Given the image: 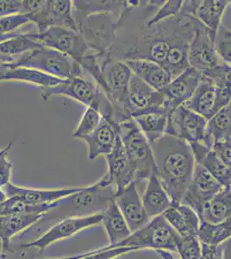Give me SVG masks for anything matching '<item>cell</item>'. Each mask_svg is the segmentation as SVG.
Returning a JSON list of instances; mask_svg holds the SVG:
<instances>
[{
    "instance_id": "cell-1",
    "label": "cell",
    "mask_w": 231,
    "mask_h": 259,
    "mask_svg": "<svg viewBox=\"0 0 231 259\" xmlns=\"http://www.w3.org/2000/svg\"><path fill=\"white\" fill-rule=\"evenodd\" d=\"M151 147L156 177L172 204L181 203L196 164L192 148L188 143L168 134L162 136Z\"/></svg>"
},
{
    "instance_id": "cell-2",
    "label": "cell",
    "mask_w": 231,
    "mask_h": 259,
    "mask_svg": "<svg viewBox=\"0 0 231 259\" xmlns=\"http://www.w3.org/2000/svg\"><path fill=\"white\" fill-rule=\"evenodd\" d=\"M117 194L116 187L107 183L104 177L97 183L84 187L76 193L60 199L52 204L48 212L32 227L20 234L25 236L43 234L50 227L65 219L85 217L103 213Z\"/></svg>"
},
{
    "instance_id": "cell-3",
    "label": "cell",
    "mask_w": 231,
    "mask_h": 259,
    "mask_svg": "<svg viewBox=\"0 0 231 259\" xmlns=\"http://www.w3.org/2000/svg\"><path fill=\"white\" fill-rule=\"evenodd\" d=\"M199 21L178 14L150 28L143 25V31L127 50L123 62L149 60L162 65L172 45L180 40H192Z\"/></svg>"
},
{
    "instance_id": "cell-4",
    "label": "cell",
    "mask_w": 231,
    "mask_h": 259,
    "mask_svg": "<svg viewBox=\"0 0 231 259\" xmlns=\"http://www.w3.org/2000/svg\"><path fill=\"white\" fill-rule=\"evenodd\" d=\"M60 95L71 98L86 107L97 110L103 118L111 122L113 108L111 102L91 77H72L56 87L41 89V98L45 101Z\"/></svg>"
},
{
    "instance_id": "cell-5",
    "label": "cell",
    "mask_w": 231,
    "mask_h": 259,
    "mask_svg": "<svg viewBox=\"0 0 231 259\" xmlns=\"http://www.w3.org/2000/svg\"><path fill=\"white\" fill-rule=\"evenodd\" d=\"M10 68H26L41 71L44 74L67 80L72 77L84 76L85 71L71 57L48 47L40 48L19 56Z\"/></svg>"
},
{
    "instance_id": "cell-6",
    "label": "cell",
    "mask_w": 231,
    "mask_h": 259,
    "mask_svg": "<svg viewBox=\"0 0 231 259\" xmlns=\"http://www.w3.org/2000/svg\"><path fill=\"white\" fill-rule=\"evenodd\" d=\"M179 238V235L170 226L166 219L164 218L163 215H160L151 219L148 224L132 233L131 235L123 241L97 250L103 251L114 248L135 247L138 250L142 249H153L177 252L176 247Z\"/></svg>"
},
{
    "instance_id": "cell-7",
    "label": "cell",
    "mask_w": 231,
    "mask_h": 259,
    "mask_svg": "<svg viewBox=\"0 0 231 259\" xmlns=\"http://www.w3.org/2000/svg\"><path fill=\"white\" fill-rule=\"evenodd\" d=\"M118 133L129 162L135 170V181L150 178L155 171L152 147L134 119L118 124Z\"/></svg>"
},
{
    "instance_id": "cell-8",
    "label": "cell",
    "mask_w": 231,
    "mask_h": 259,
    "mask_svg": "<svg viewBox=\"0 0 231 259\" xmlns=\"http://www.w3.org/2000/svg\"><path fill=\"white\" fill-rule=\"evenodd\" d=\"M132 75L131 70L123 61L109 59L102 65V76L99 85L113 108L112 124H120L123 122L122 108L128 97Z\"/></svg>"
},
{
    "instance_id": "cell-9",
    "label": "cell",
    "mask_w": 231,
    "mask_h": 259,
    "mask_svg": "<svg viewBox=\"0 0 231 259\" xmlns=\"http://www.w3.org/2000/svg\"><path fill=\"white\" fill-rule=\"evenodd\" d=\"M25 35L44 47L50 48L67 55L79 64L91 51L81 33L62 27H52L42 33L27 32Z\"/></svg>"
},
{
    "instance_id": "cell-10",
    "label": "cell",
    "mask_w": 231,
    "mask_h": 259,
    "mask_svg": "<svg viewBox=\"0 0 231 259\" xmlns=\"http://www.w3.org/2000/svg\"><path fill=\"white\" fill-rule=\"evenodd\" d=\"M207 124V119L203 116L180 106L169 115L165 134L181 139L189 145L197 143L205 145Z\"/></svg>"
},
{
    "instance_id": "cell-11",
    "label": "cell",
    "mask_w": 231,
    "mask_h": 259,
    "mask_svg": "<svg viewBox=\"0 0 231 259\" xmlns=\"http://www.w3.org/2000/svg\"><path fill=\"white\" fill-rule=\"evenodd\" d=\"M230 100L231 89L217 87L208 77L202 75L196 90L183 106L210 120Z\"/></svg>"
},
{
    "instance_id": "cell-12",
    "label": "cell",
    "mask_w": 231,
    "mask_h": 259,
    "mask_svg": "<svg viewBox=\"0 0 231 259\" xmlns=\"http://www.w3.org/2000/svg\"><path fill=\"white\" fill-rule=\"evenodd\" d=\"M216 33L199 22L189 45L190 67L202 75L222 62L215 49Z\"/></svg>"
},
{
    "instance_id": "cell-13",
    "label": "cell",
    "mask_w": 231,
    "mask_h": 259,
    "mask_svg": "<svg viewBox=\"0 0 231 259\" xmlns=\"http://www.w3.org/2000/svg\"><path fill=\"white\" fill-rule=\"evenodd\" d=\"M161 106H164V97L161 92L150 88L133 74L128 97L122 108V123Z\"/></svg>"
},
{
    "instance_id": "cell-14",
    "label": "cell",
    "mask_w": 231,
    "mask_h": 259,
    "mask_svg": "<svg viewBox=\"0 0 231 259\" xmlns=\"http://www.w3.org/2000/svg\"><path fill=\"white\" fill-rule=\"evenodd\" d=\"M103 218L104 214L99 213L85 217L65 219L50 227V229H48L35 240L20 244L24 247L38 249L42 252L50 244L62 239H68L71 236L81 232L82 230L100 225L102 223Z\"/></svg>"
},
{
    "instance_id": "cell-15",
    "label": "cell",
    "mask_w": 231,
    "mask_h": 259,
    "mask_svg": "<svg viewBox=\"0 0 231 259\" xmlns=\"http://www.w3.org/2000/svg\"><path fill=\"white\" fill-rule=\"evenodd\" d=\"M224 187L215 179L206 168L196 163L193 179L181 203L190 206L200 217L206 205Z\"/></svg>"
},
{
    "instance_id": "cell-16",
    "label": "cell",
    "mask_w": 231,
    "mask_h": 259,
    "mask_svg": "<svg viewBox=\"0 0 231 259\" xmlns=\"http://www.w3.org/2000/svg\"><path fill=\"white\" fill-rule=\"evenodd\" d=\"M28 17L35 24L36 32H44L52 27H62L79 32L71 0H48L41 11Z\"/></svg>"
},
{
    "instance_id": "cell-17",
    "label": "cell",
    "mask_w": 231,
    "mask_h": 259,
    "mask_svg": "<svg viewBox=\"0 0 231 259\" xmlns=\"http://www.w3.org/2000/svg\"><path fill=\"white\" fill-rule=\"evenodd\" d=\"M105 157L108 165V171L103 177L107 183L116 187L117 194L130 183L136 182L135 168L127 156L119 133L114 149Z\"/></svg>"
},
{
    "instance_id": "cell-18",
    "label": "cell",
    "mask_w": 231,
    "mask_h": 259,
    "mask_svg": "<svg viewBox=\"0 0 231 259\" xmlns=\"http://www.w3.org/2000/svg\"><path fill=\"white\" fill-rule=\"evenodd\" d=\"M201 78L202 74L193 68H188L164 88L161 91L164 97V107L170 114L192 97Z\"/></svg>"
},
{
    "instance_id": "cell-19",
    "label": "cell",
    "mask_w": 231,
    "mask_h": 259,
    "mask_svg": "<svg viewBox=\"0 0 231 259\" xmlns=\"http://www.w3.org/2000/svg\"><path fill=\"white\" fill-rule=\"evenodd\" d=\"M136 183H130L114 197L115 203L125 219L131 233L141 229L150 221L138 192Z\"/></svg>"
},
{
    "instance_id": "cell-20",
    "label": "cell",
    "mask_w": 231,
    "mask_h": 259,
    "mask_svg": "<svg viewBox=\"0 0 231 259\" xmlns=\"http://www.w3.org/2000/svg\"><path fill=\"white\" fill-rule=\"evenodd\" d=\"M81 188H64V189H39L24 188L12 183L4 188L7 197H16L24 203L32 206L50 205L60 199L76 193Z\"/></svg>"
},
{
    "instance_id": "cell-21",
    "label": "cell",
    "mask_w": 231,
    "mask_h": 259,
    "mask_svg": "<svg viewBox=\"0 0 231 259\" xmlns=\"http://www.w3.org/2000/svg\"><path fill=\"white\" fill-rule=\"evenodd\" d=\"M118 137V124H114L106 118L90 135L82 139L87 146L88 158L94 160L99 156H106L114 149Z\"/></svg>"
},
{
    "instance_id": "cell-22",
    "label": "cell",
    "mask_w": 231,
    "mask_h": 259,
    "mask_svg": "<svg viewBox=\"0 0 231 259\" xmlns=\"http://www.w3.org/2000/svg\"><path fill=\"white\" fill-rule=\"evenodd\" d=\"M162 215L179 237L198 236L200 219L190 206L182 203L172 204Z\"/></svg>"
},
{
    "instance_id": "cell-23",
    "label": "cell",
    "mask_w": 231,
    "mask_h": 259,
    "mask_svg": "<svg viewBox=\"0 0 231 259\" xmlns=\"http://www.w3.org/2000/svg\"><path fill=\"white\" fill-rule=\"evenodd\" d=\"M124 62L132 74L156 91H162L172 80L166 69L156 62L149 60H129Z\"/></svg>"
},
{
    "instance_id": "cell-24",
    "label": "cell",
    "mask_w": 231,
    "mask_h": 259,
    "mask_svg": "<svg viewBox=\"0 0 231 259\" xmlns=\"http://www.w3.org/2000/svg\"><path fill=\"white\" fill-rule=\"evenodd\" d=\"M190 146L193 150L195 162L202 165L223 187L229 186L231 182V169L220 160L217 154L202 143L193 144Z\"/></svg>"
},
{
    "instance_id": "cell-25",
    "label": "cell",
    "mask_w": 231,
    "mask_h": 259,
    "mask_svg": "<svg viewBox=\"0 0 231 259\" xmlns=\"http://www.w3.org/2000/svg\"><path fill=\"white\" fill-rule=\"evenodd\" d=\"M142 200L150 220L163 214L172 206V200L160 183L155 171L148 179V184Z\"/></svg>"
},
{
    "instance_id": "cell-26",
    "label": "cell",
    "mask_w": 231,
    "mask_h": 259,
    "mask_svg": "<svg viewBox=\"0 0 231 259\" xmlns=\"http://www.w3.org/2000/svg\"><path fill=\"white\" fill-rule=\"evenodd\" d=\"M43 214H16L0 216V240L3 253L9 250L12 239L32 227Z\"/></svg>"
},
{
    "instance_id": "cell-27",
    "label": "cell",
    "mask_w": 231,
    "mask_h": 259,
    "mask_svg": "<svg viewBox=\"0 0 231 259\" xmlns=\"http://www.w3.org/2000/svg\"><path fill=\"white\" fill-rule=\"evenodd\" d=\"M169 115L164 106H161L137 116L134 120L150 145H152L165 135Z\"/></svg>"
},
{
    "instance_id": "cell-28",
    "label": "cell",
    "mask_w": 231,
    "mask_h": 259,
    "mask_svg": "<svg viewBox=\"0 0 231 259\" xmlns=\"http://www.w3.org/2000/svg\"><path fill=\"white\" fill-rule=\"evenodd\" d=\"M103 214L102 223L106 228L110 245L118 244L131 235V231L114 200L109 204Z\"/></svg>"
},
{
    "instance_id": "cell-29",
    "label": "cell",
    "mask_w": 231,
    "mask_h": 259,
    "mask_svg": "<svg viewBox=\"0 0 231 259\" xmlns=\"http://www.w3.org/2000/svg\"><path fill=\"white\" fill-rule=\"evenodd\" d=\"M73 16L78 26L90 16L100 13L120 14L124 9V1H73ZM79 28V27H78Z\"/></svg>"
},
{
    "instance_id": "cell-30",
    "label": "cell",
    "mask_w": 231,
    "mask_h": 259,
    "mask_svg": "<svg viewBox=\"0 0 231 259\" xmlns=\"http://www.w3.org/2000/svg\"><path fill=\"white\" fill-rule=\"evenodd\" d=\"M231 217V189L224 187L206 205L200 221L209 223H220Z\"/></svg>"
},
{
    "instance_id": "cell-31",
    "label": "cell",
    "mask_w": 231,
    "mask_h": 259,
    "mask_svg": "<svg viewBox=\"0 0 231 259\" xmlns=\"http://www.w3.org/2000/svg\"><path fill=\"white\" fill-rule=\"evenodd\" d=\"M191 41L180 40L174 42L170 49L165 62L161 65L172 80L191 68L189 63V45Z\"/></svg>"
},
{
    "instance_id": "cell-32",
    "label": "cell",
    "mask_w": 231,
    "mask_h": 259,
    "mask_svg": "<svg viewBox=\"0 0 231 259\" xmlns=\"http://www.w3.org/2000/svg\"><path fill=\"white\" fill-rule=\"evenodd\" d=\"M229 139H231V100L208 120L205 145L211 149L215 142Z\"/></svg>"
},
{
    "instance_id": "cell-33",
    "label": "cell",
    "mask_w": 231,
    "mask_h": 259,
    "mask_svg": "<svg viewBox=\"0 0 231 259\" xmlns=\"http://www.w3.org/2000/svg\"><path fill=\"white\" fill-rule=\"evenodd\" d=\"M228 3L227 0H201L195 18L208 29L217 32Z\"/></svg>"
},
{
    "instance_id": "cell-34",
    "label": "cell",
    "mask_w": 231,
    "mask_h": 259,
    "mask_svg": "<svg viewBox=\"0 0 231 259\" xmlns=\"http://www.w3.org/2000/svg\"><path fill=\"white\" fill-rule=\"evenodd\" d=\"M9 65V64H8ZM10 67V66H9ZM5 80H19L38 85L42 89H50L61 84L64 80L44 74L41 71L26 68H10L6 72Z\"/></svg>"
},
{
    "instance_id": "cell-35",
    "label": "cell",
    "mask_w": 231,
    "mask_h": 259,
    "mask_svg": "<svg viewBox=\"0 0 231 259\" xmlns=\"http://www.w3.org/2000/svg\"><path fill=\"white\" fill-rule=\"evenodd\" d=\"M198 237L201 244L219 246L231 237V217L220 223L200 221Z\"/></svg>"
},
{
    "instance_id": "cell-36",
    "label": "cell",
    "mask_w": 231,
    "mask_h": 259,
    "mask_svg": "<svg viewBox=\"0 0 231 259\" xmlns=\"http://www.w3.org/2000/svg\"><path fill=\"white\" fill-rule=\"evenodd\" d=\"M42 47L44 46L41 44L26 36L25 33H21L18 36L0 44V56L16 57Z\"/></svg>"
},
{
    "instance_id": "cell-37",
    "label": "cell",
    "mask_w": 231,
    "mask_h": 259,
    "mask_svg": "<svg viewBox=\"0 0 231 259\" xmlns=\"http://www.w3.org/2000/svg\"><path fill=\"white\" fill-rule=\"evenodd\" d=\"M53 204V203H52ZM52 204L32 206L16 197H7L0 206V216L16 214H43L51 208Z\"/></svg>"
},
{
    "instance_id": "cell-38",
    "label": "cell",
    "mask_w": 231,
    "mask_h": 259,
    "mask_svg": "<svg viewBox=\"0 0 231 259\" xmlns=\"http://www.w3.org/2000/svg\"><path fill=\"white\" fill-rule=\"evenodd\" d=\"M102 115L97 110L87 107L82 115L76 130L73 132V139H83L94 133L102 120Z\"/></svg>"
},
{
    "instance_id": "cell-39",
    "label": "cell",
    "mask_w": 231,
    "mask_h": 259,
    "mask_svg": "<svg viewBox=\"0 0 231 259\" xmlns=\"http://www.w3.org/2000/svg\"><path fill=\"white\" fill-rule=\"evenodd\" d=\"M182 3V0L165 1V3L161 7H159L154 15L144 22V26L145 28H150L161 22L178 16L181 9Z\"/></svg>"
},
{
    "instance_id": "cell-40",
    "label": "cell",
    "mask_w": 231,
    "mask_h": 259,
    "mask_svg": "<svg viewBox=\"0 0 231 259\" xmlns=\"http://www.w3.org/2000/svg\"><path fill=\"white\" fill-rule=\"evenodd\" d=\"M215 49L219 59L231 66V30L221 24L215 37Z\"/></svg>"
},
{
    "instance_id": "cell-41",
    "label": "cell",
    "mask_w": 231,
    "mask_h": 259,
    "mask_svg": "<svg viewBox=\"0 0 231 259\" xmlns=\"http://www.w3.org/2000/svg\"><path fill=\"white\" fill-rule=\"evenodd\" d=\"M176 248L179 259H201L202 248L198 236L180 237Z\"/></svg>"
},
{
    "instance_id": "cell-42",
    "label": "cell",
    "mask_w": 231,
    "mask_h": 259,
    "mask_svg": "<svg viewBox=\"0 0 231 259\" xmlns=\"http://www.w3.org/2000/svg\"><path fill=\"white\" fill-rule=\"evenodd\" d=\"M138 250L135 247H120L114 248V249H110V250H94L85 253L79 254L72 256H65V257H60V258H48V259H114L122 255L133 252Z\"/></svg>"
},
{
    "instance_id": "cell-43",
    "label": "cell",
    "mask_w": 231,
    "mask_h": 259,
    "mask_svg": "<svg viewBox=\"0 0 231 259\" xmlns=\"http://www.w3.org/2000/svg\"><path fill=\"white\" fill-rule=\"evenodd\" d=\"M29 23H30L29 17L23 14L0 18V35H9L18 32L19 28Z\"/></svg>"
},
{
    "instance_id": "cell-44",
    "label": "cell",
    "mask_w": 231,
    "mask_h": 259,
    "mask_svg": "<svg viewBox=\"0 0 231 259\" xmlns=\"http://www.w3.org/2000/svg\"><path fill=\"white\" fill-rule=\"evenodd\" d=\"M12 145L13 142H10L7 146L0 151V189H3L11 183L13 165L8 159L7 154L12 149Z\"/></svg>"
},
{
    "instance_id": "cell-45",
    "label": "cell",
    "mask_w": 231,
    "mask_h": 259,
    "mask_svg": "<svg viewBox=\"0 0 231 259\" xmlns=\"http://www.w3.org/2000/svg\"><path fill=\"white\" fill-rule=\"evenodd\" d=\"M41 251L32 247H24L19 244L18 246H12L9 250L4 252L0 259H37Z\"/></svg>"
},
{
    "instance_id": "cell-46",
    "label": "cell",
    "mask_w": 231,
    "mask_h": 259,
    "mask_svg": "<svg viewBox=\"0 0 231 259\" xmlns=\"http://www.w3.org/2000/svg\"><path fill=\"white\" fill-rule=\"evenodd\" d=\"M211 150H213L224 164L231 169V139H222L215 142Z\"/></svg>"
},
{
    "instance_id": "cell-47",
    "label": "cell",
    "mask_w": 231,
    "mask_h": 259,
    "mask_svg": "<svg viewBox=\"0 0 231 259\" xmlns=\"http://www.w3.org/2000/svg\"><path fill=\"white\" fill-rule=\"evenodd\" d=\"M21 0H0V18L20 13Z\"/></svg>"
},
{
    "instance_id": "cell-48",
    "label": "cell",
    "mask_w": 231,
    "mask_h": 259,
    "mask_svg": "<svg viewBox=\"0 0 231 259\" xmlns=\"http://www.w3.org/2000/svg\"><path fill=\"white\" fill-rule=\"evenodd\" d=\"M45 3L46 0H23L19 14L26 16L35 14L42 9Z\"/></svg>"
},
{
    "instance_id": "cell-49",
    "label": "cell",
    "mask_w": 231,
    "mask_h": 259,
    "mask_svg": "<svg viewBox=\"0 0 231 259\" xmlns=\"http://www.w3.org/2000/svg\"><path fill=\"white\" fill-rule=\"evenodd\" d=\"M200 2H201V0H186V1H183L179 14L195 18L197 10L199 8Z\"/></svg>"
},
{
    "instance_id": "cell-50",
    "label": "cell",
    "mask_w": 231,
    "mask_h": 259,
    "mask_svg": "<svg viewBox=\"0 0 231 259\" xmlns=\"http://www.w3.org/2000/svg\"><path fill=\"white\" fill-rule=\"evenodd\" d=\"M201 259H218L222 256L220 246H211L208 244H201Z\"/></svg>"
},
{
    "instance_id": "cell-51",
    "label": "cell",
    "mask_w": 231,
    "mask_h": 259,
    "mask_svg": "<svg viewBox=\"0 0 231 259\" xmlns=\"http://www.w3.org/2000/svg\"><path fill=\"white\" fill-rule=\"evenodd\" d=\"M222 258L231 259V237L219 245Z\"/></svg>"
},
{
    "instance_id": "cell-52",
    "label": "cell",
    "mask_w": 231,
    "mask_h": 259,
    "mask_svg": "<svg viewBox=\"0 0 231 259\" xmlns=\"http://www.w3.org/2000/svg\"><path fill=\"white\" fill-rule=\"evenodd\" d=\"M156 252L162 259H179L177 258L172 252L167 251V250H156Z\"/></svg>"
},
{
    "instance_id": "cell-53",
    "label": "cell",
    "mask_w": 231,
    "mask_h": 259,
    "mask_svg": "<svg viewBox=\"0 0 231 259\" xmlns=\"http://www.w3.org/2000/svg\"><path fill=\"white\" fill-rule=\"evenodd\" d=\"M19 58V56L16 57H9V56H0V65L9 64V63H13Z\"/></svg>"
},
{
    "instance_id": "cell-54",
    "label": "cell",
    "mask_w": 231,
    "mask_h": 259,
    "mask_svg": "<svg viewBox=\"0 0 231 259\" xmlns=\"http://www.w3.org/2000/svg\"><path fill=\"white\" fill-rule=\"evenodd\" d=\"M10 67L8 64L0 65V81L5 80V76H6V72L8 71Z\"/></svg>"
},
{
    "instance_id": "cell-55",
    "label": "cell",
    "mask_w": 231,
    "mask_h": 259,
    "mask_svg": "<svg viewBox=\"0 0 231 259\" xmlns=\"http://www.w3.org/2000/svg\"><path fill=\"white\" fill-rule=\"evenodd\" d=\"M21 32H15L12 34H9V35H0V44L3 42V41H6V40H9V39L13 38L15 36H18V35H20Z\"/></svg>"
},
{
    "instance_id": "cell-56",
    "label": "cell",
    "mask_w": 231,
    "mask_h": 259,
    "mask_svg": "<svg viewBox=\"0 0 231 259\" xmlns=\"http://www.w3.org/2000/svg\"><path fill=\"white\" fill-rule=\"evenodd\" d=\"M6 199H7V195L6 192L4 191V189H0V206L6 201Z\"/></svg>"
},
{
    "instance_id": "cell-57",
    "label": "cell",
    "mask_w": 231,
    "mask_h": 259,
    "mask_svg": "<svg viewBox=\"0 0 231 259\" xmlns=\"http://www.w3.org/2000/svg\"><path fill=\"white\" fill-rule=\"evenodd\" d=\"M2 254H3V245H2V242L0 240V257L2 256Z\"/></svg>"
},
{
    "instance_id": "cell-58",
    "label": "cell",
    "mask_w": 231,
    "mask_h": 259,
    "mask_svg": "<svg viewBox=\"0 0 231 259\" xmlns=\"http://www.w3.org/2000/svg\"><path fill=\"white\" fill-rule=\"evenodd\" d=\"M218 259H224V258H222V256H221V257H219V258Z\"/></svg>"
},
{
    "instance_id": "cell-59",
    "label": "cell",
    "mask_w": 231,
    "mask_h": 259,
    "mask_svg": "<svg viewBox=\"0 0 231 259\" xmlns=\"http://www.w3.org/2000/svg\"><path fill=\"white\" fill-rule=\"evenodd\" d=\"M229 188H230V189H231V182H230V184H229Z\"/></svg>"
},
{
    "instance_id": "cell-60",
    "label": "cell",
    "mask_w": 231,
    "mask_h": 259,
    "mask_svg": "<svg viewBox=\"0 0 231 259\" xmlns=\"http://www.w3.org/2000/svg\"><path fill=\"white\" fill-rule=\"evenodd\" d=\"M0 151H1V150H0Z\"/></svg>"
},
{
    "instance_id": "cell-61",
    "label": "cell",
    "mask_w": 231,
    "mask_h": 259,
    "mask_svg": "<svg viewBox=\"0 0 231 259\" xmlns=\"http://www.w3.org/2000/svg\"><path fill=\"white\" fill-rule=\"evenodd\" d=\"M230 3H231V1H230Z\"/></svg>"
}]
</instances>
